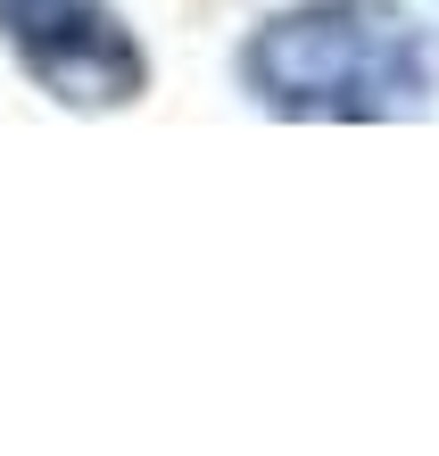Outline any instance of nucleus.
Here are the masks:
<instances>
[{
	"label": "nucleus",
	"instance_id": "f257e3e1",
	"mask_svg": "<svg viewBox=\"0 0 439 456\" xmlns=\"http://www.w3.org/2000/svg\"><path fill=\"white\" fill-rule=\"evenodd\" d=\"M240 92L298 125H390L431 109L439 67L398 0H298L240 42Z\"/></svg>",
	"mask_w": 439,
	"mask_h": 456
},
{
	"label": "nucleus",
	"instance_id": "f03ea898",
	"mask_svg": "<svg viewBox=\"0 0 439 456\" xmlns=\"http://www.w3.org/2000/svg\"><path fill=\"white\" fill-rule=\"evenodd\" d=\"M17 67L67 109H125L150 92V59L108 0H0Z\"/></svg>",
	"mask_w": 439,
	"mask_h": 456
}]
</instances>
